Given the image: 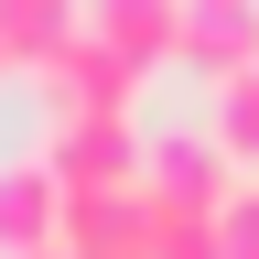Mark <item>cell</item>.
<instances>
[{"label":"cell","instance_id":"cell-1","mask_svg":"<svg viewBox=\"0 0 259 259\" xmlns=\"http://www.w3.org/2000/svg\"><path fill=\"white\" fill-rule=\"evenodd\" d=\"M238 184L248 173H238V151H227L216 130H162V141H151V173H141V194L173 205V216H227Z\"/></svg>","mask_w":259,"mask_h":259},{"label":"cell","instance_id":"cell-2","mask_svg":"<svg viewBox=\"0 0 259 259\" xmlns=\"http://www.w3.org/2000/svg\"><path fill=\"white\" fill-rule=\"evenodd\" d=\"M130 87H141V65H119L97 32H76L54 65H44V108L54 130H87V119H130Z\"/></svg>","mask_w":259,"mask_h":259},{"label":"cell","instance_id":"cell-3","mask_svg":"<svg viewBox=\"0 0 259 259\" xmlns=\"http://www.w3.org/2000/svg\"><path fill=\"white\" fill-rule=\"evenodd\" d=\"M65 248V173L44 151L0 162V259H54Z\"/></svg>","mask_w":259,"mask_h":259},{"label":"cell","instance_id":"cell-4","mask_svg":"<svg viewBox=\"0 0 259 259\" xmlns=\"http://www.w3.org/2000/svg\"><path fill=\"white\" fill-rule=\"evenodd\" d=\"M44 162L65 173V194H141V173H151V151L130 141V119H87V130H54V141H44Z\"/></svg>","mask_w":259,"mask_h":259},{"label":"cell","instance_id":"cell-5","mask_svg":"<svg viewBox=\"0 0 259 259\" xmlns=\"http://www.w3.org/2000/svg\"><path fill=\"white\" fill-rule=\"evenodd\" d=\"M87 32L108 44L119 65H184V32H194V0H87Z\"/></svg>","mask_w":259,"mask_h":259},{"label":"cell","instance_id":"cell-6","mask_svg":"<svg viewBox=\"0 0 259 259\" xmlns=\"http://www.w3.org/2000/svg\"><path fill=\"white\" fill-rule=\"evenodd\" d=\"M184 65L216 87L259 76V0H194V32H184Z\"/></svg>","mask_w":259,"mask_h":259},{"label":"cell","instance_id":"cell-7","mask_svg":"<svg viewBox=\"0 0 259 259\" xmlns=\"http://www.w3.org/2000/svg\"><path fill=\"white\" fill-rule=\"evenodd\" d=\"M76 32H87V0H0V44H11L22 76H44Z\"/></svg>","mask_w":259,"mask_h":259},{"label":"cell","instance_id":"cell-8","mask_svg":"<svg viewBox=\"0 0 259 259\" xmlns=\"http://www.w3.org/2000/svg\"><path fill=\"white\" fill-rule=\"evenodd\" d=\"M216 141L238 151V173H259V76H238V87H216Z\"/></svg>","mask_w":259,"mask_h":259},{"label":"cell","instance_id":"cell-9","mask_svg":"<svg viewBox=\"0 0 259 259\" xmlns=\"http://www.w3.org/2000/svg\"><path fill=\"white\" fill-rule=\"evenodd\" d=\"M216 259H259V173L227 194V216H216Z\"/></svg>","mask_w":259,"mask_h":259},{"label":"cell","instance_id":"cell-10","mask_svg":"<svg viewBox=\"0 0 259 259\" xmlns=\"http://www.w3.org/2000/svg\"><path fill=\"white\" fill-rule=\"evenodd\" d=\"M0 76H22V65H11V44H0Z\"/></svg>","mask_w":259,"mask_h":259},{"label":"cell","instance_id":"cell-11","mask_svg":"<svg viewBox=\"0 0 259 259\" xmlns=\"http://www.w3.org/2000/svg\"><path fill=\"white\" fill-rule=\"evenodd\" d=\"M130 259H151V248H130Z\"/></svg>","mask_w":259,"mask_h":259},{"label":"cell","instance_id":"cell-12","mask_svg":"<svg viewBox=\"0 0 259 259\" xmlns=\"http://www.w3.org/2000/svg\"><path fill=\"white\" fill-rule=\"evenodd\" d=\"M54 259H65V248H54Z\"/></svg>","mask_w":259,"mask_h":259}]
</instances>
